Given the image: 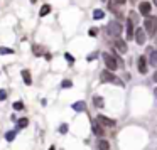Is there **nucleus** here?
Wrapping results in <instances>:
<instances>
[{
    "label": "nucleus",
    "instance_id": "f257e3e1",
    "mask_svg": "<svg viewBox=\"0 0 157 150\" xmlns=\"http://www.w3.org/2000/svg\"><path fill=\"white\" fill-rule=\"evenodd\" d=\"M144 27H145V32L149 34V36H156V32H157V17L149 15L145 20H144Z\"/></svg>",
    "mask_w": 157,
    "mask_h": 150
},
{
    "label": "nucleus",
    "instance_id": "f03ea898",
    "mask_svg": "<svg viewBox=\"0 0 157 150\" xmlns=\"http://www.w3.org/2000/svg\"><path fill=\"white\" fill-rule=\"evenodd\" d=\"M100 79H101L103 83H113V84H118V86H123V83H122L120 79L117 78V76H115L112 71H108V69L100 74Z\"/></svg>",
    "mask_w": 157,
    "mask_h": 150
},
{
    "label": "nucleus",
    "instance_id": "7ed1b4c3",
    "mask_svg": "<svg viewBox=\"0 0 157 150\" xmlns=\"http://www.w3.org/2000/svg\"><path fill=\"white\" fill-rule=\"evenodd\" d=\"M103 61H105V64H106V69H108V71H115L117 67H118L117 57L108 54V52H103Z\"/></svg>",
    "mask_w": 157,
    "mask_h": 150
},
{
    "label": "nucleus",
    "instance_id": "20e7f679",
    "mask_svg": "<svg viewBox=\"0 0 157 150\" xmlns=\"http://www.w3.org/2000/svg\"><path fill=\"white\" fill-rule=\"evenodd\" d=\"M106 31H108V34H110L112 37H115V39H120L122 26H120V24H118L117 20H112L110 24H108V27H106Z\"/></svg>",
    "mask_w": 157,
    "mask_h": 150
},
{
    "label": "nucleus",
    "instance_id": "39448f33",
    "mask_svg": "<svg viewBox=\"0 0 157 150\" xmlns=\"http://www.w3.org/2000/svg\"><path fill=\"white\" fill-rule=\"evenodd\" d=\"M96 121H98L101 127H115V125H117L115 120L108 118V116H103V115H100L98 118H96Z\"/></svg>",
    "mask_w": 157,
    "mask_h": 150
},
{
    "label": "nucleus",
    "instance_id": "423d86ee",
    "mask_svg": "<svg viewBox=\"0 0 157 150\" xmlns=\"http://www.w3.org/2000/svg\"><path fill=\"white\" fill-rule=\"evenodd\" d=\"M150 9H152V5L149 4V2H140V4H139V12H140L142 15H147V17H149Z\"/></svg>",
    "mask_w": 157,
    "mask_h": 150
},
{
    "label": "nucleus",
    "instance_id": "0eeeda50",
    "mask_svg": "<svg viewBox=\"0 0 157 150\" xmlns=\"http://www.w3.org/2000/svg\"><path fill=\"white\" fill-rule=\"evenodd\" d=\"M145 39H147V36L144 34V29H137V31H135V41H137V44H139V46H144V44H145Z\"/></svg>",
    "mask_w": 157,
    "mask_h": 150
},
{
    "label": "nucleus",
    "instance_id": "6e6552de",
    "mask_svg": "<svg viewBox=\"0 0 157 150\" xmlns=\"http://www.w3.org/2000/svg\"><path fill=\"white\" fill-rule=\"evenodd\" d=\"M137 67H139V72H142V74H145V72H147V59L144 56L139 57V61H137Z\"/></svg>",
    "mask_w": 157,
    "mask_h": 150
},
{
    "label": "nucleus",
    "instance_id": "1a4fd4ad",
    "mask_svg": "<svg viewBox=\"0 0 157 150\" xmlns=\"http://www.w3.org/2000/svg\"><path fill=\"white\" fill-rule=\"evenodd\" d=\"M115 49L118 52H122V54L127 52V42L123 41V39H117V41H115Z\"/></svg>",
    "mask_w": 157,
    "mask_h": 150
},
{
    "label": "nucleus",
    "instance_id": "9d476101",
    "mask_svg": "<svg viewBox=\"0 0 157 150\" xmlns=\"http://www.w3.org/2000/svg\"><path fill=\"white\" fill-rule=\"evenodd\" d=\"M132 37H135V29H134V22L128 19V22H127V39L130 41Z\"/></svg>",
    "mask_w": 157,
    "mask_h": 150
},
{
    "label": "nucleus",
    "instance_id": "9b49d317",
    "mask_svg": "<svg viewBox=\"0 0 157 150\" xmlns=\"http://www.w3.org/2000/svg\"><path fill=\"white\" fill-rule=\"evenodd\" d=\"M91 128H93V133L96 135V137H100V138L103 137V127H101L98 121H93V127H91Z\"/></svg>",
    "mask_w": 157,
    "mask_h": 150
},
{
    "label": "nucleus",
    "instance_id": "f8f14e48",
    "mask_svg": "<svg viewBox=\"0 0 157 150\" xmlns=\"http://www.w3.org/2000/svg\"><path fill=\"white\" fill-rule=\"evenodd\" d=\"M22 79H24V83H26L27 86L32 84V78H31V71H29V69H24V71H22Z\"/></svg>",
    "mask_w": 157,
    "mask_h": 150
},
{
    "label": "nucleus",
    "instance_id": "ddd939ff",
    "mask_svg": "<svg viewBox=\"0 0 157 150\" xmlns=\"http://www.w3.org/2000/svg\"><path fill=\"white\" fill-rule=\"evenodd\" d=\"M73 110L78 111V113H81V111L86 110V103H84V101H76V103H73Z\"/></svg>",
    "mask_w": 157,
    "mask_h": 150
},
{
    "label": "nucleus",
    "instance_id": "4468645a",
    "mask_svg": "<svg viewBox=\"0 0 157 150\" xmlns=\"http://www.w3.org/2000/svg\"><path fill=\"white\" fill-rule=\"evenodd\" d=\"M93 105L96 106V108H103L105 101H103V98H101V96H95V98H93Z\"/></svg>",
    "mask_w": 157,
    "mask_h": 150
},
{
    "label": "nucleus",
    "instance_id": "2eb2a0df",
    "mask_svg": "<svg viewBox=\"0 0 157 150\" xmlns=\"http://www.w3.org/2000/svg\"><path fill=\"white\" fill-rule=\"evenodd\" d=\"M105 17V12L101 10V9H96V10L93 12V19L95 20H100V19H103Z\"/></svg>",
    "mask_w": 157,
    "mask_h": 150
},
{
    "label": "nucleus",
    "instance_id": "dca6fc26",
    "mask_svg": "<svg viewBox=\"0 0 157 150\" xmlns=\"http://www.w3.org/2000/svg\"><path fill=\"white\" fill-rule=\"evenodd\" d=\"M98 149L100 150H108L110 149V145H108V142H106V140H98Z\"/></svg>",
    "mask_w": 157,
    "mask_h": 150
},
{
    "label": "nucleus",
    "instance_id": "f3484780",
    "mask_svg": "<svg viewBox=\"0 0 157 150\" xmlns=\"http://www.w3.org/2000/svg\"><path fill=\"white\" fill-rule=\"evenodd\" d=\"M49 12H51V5H42V7H41V10H39V15L44 17V15H47Z\"/></svg>",
    "mask_w": 157,
    "mask_h": 150
},
{
    "label": "nucleus",
    "instance_id": "a211bd4d",
    "mask_svg": "<svg viewBox=\"0 0 157 150\" xmlns=\"http://www.w3.org/2000/svg\"><path fill=\"white\" fill-rule=\"evenodd\" d=\"M149 62L152 66H157V51H152L150 52V57H149Z\"/></svg>",
    "mask_w": 157,
    "mask_h": 150
},
{
    "label": "nucleus",
    "instance_id": "6ab92c4d",
    "mask_svg": "<svg viewBox=\"0 0 157 150\" xmlns=\"http://www.w3.org/2000/svg\"><path fill=\"white\" fill-rule=\"evenodd\" d=\"M15 135H17L15 130H10V132H7V133H5V140H7V142H12V140L15 138Z\"/></svg>",
    "mask_w": 157,
    "mask_h": 150
},
{
    "label": "nucleus",
    "instance_id": "aec40b11",
    "mask_svg": "<svg viewBox=\"0 0 157 150\" xmlns=\"http://www.w3.org/2000/svg\"><path fill=\"white\" fill-rule=\"evenodd\" d=\"M27 125H29V120L27 118H21L19 121H17V127H19V128H26Z\"/></svg>",
    "mask_w": 157,
    "mask_h": 150
},
{
    "label": "nucleus",
    "instance_id": "412c9836",
    "mask_svg": "<svg viewBox=\"0 0 157 150\" xmlns=\"http://www.w3.org/2000/svg\"><path fill=\"white\" fill-rule=\"evenodd\" d=\"M0 54H14V49H10V47H0Z\"/></svg>",
    "mask_w": 157,
    "mask_h": 150
},
{
    "label": "nucleus",
    "instance_id": "4be33fe9",
    "mask_svg": "<svg viewBox=\"0 0 157 150\" xmlns=\"http://www.w3.org/2000/svg\"><path fill=\"white\" fill-rule=\"evenodd\" d=\"M128 19H130V20L134 22V24H137V22H139V15H137V12H130Z\"/></svg>",
    "mask_w": 157,
    "mask_h": 150
},
{
    "label": "nucleus",
    "instance_id": "5701e85b",
    "mask_svg": "<svg viewBox=\"0 0 157 150\" xmlns=\"http://www.w3.org/2000/svg\"><path fill=\"white\" fill-rule=\"evenodd\" d=\"M14 110H15V111L24 110V103H22V101H15V103H14Z\"/></svg>",
    "mask_w": 157,
    "mask_h": 150
},
{
    "label": "nucleus",
    "instance_id": "b1692460",
    "mask_svg": "<svg viewBox=\"0 0 157 150\" xmlns=\"http://www.w3.org/2000/svg\"><path fill=\"white\" fill-rule=\"evenodd\" d=\"M73 86V83L69 81V79H64L63 83H61V88H64V89H68V88H71Z\"/></svg>",
    "mask_w": 157,
    "mask_h": 150
},
{
    "label": "nucleus",
    "instance_id": "393cba45",
    "mask_svg": "<svg viewBox=\"0 0 157 150\" xmlns=\"http://www.w3.org/2000/svg\"><path fill=\"white\" fill-rule=\"evenodd\" d=\"M32 52L39 56V54H42V47L41 46H34V47H32Z\"/></svg>",
    "mask_w": 157,
    "mask_h": 150
},
{
    "label": "nucleus",
    "instance_id": "a878e982",
    "mask_svg": "<svg viewBox=\"0 0 157 150\" xmlns=\"http://www.w3.org/2000/svg\"><path fill=\"white\" fill-rule=\"evenodd\" d=\"M59 133H68V125H66V123H63V125H61V127H59Z\"/></svg>",
    "mask_w": 157,
    "mask_h": 150
},
{
    "label": "nucleus",
    "instance_id": "bb28decb",
    "mask_svg": "<svg viewBox=\"0 0 157 150\" xmlns=\"http://www.w3.org/2000/svg\"><path fill=\"white\" fill-rule=\"evenodd\" d=\"M96 56H98V52H91V54H88V56H86V61H93Z\"/></svg>",
    "mask_w": 157,
    "mask_h": 150
},
{
    "label": "nucleus",
    "instance_id": "cd10ccee",
    "mask_svg": "<svg viewBox=\"0 0 157 150\" xmlns=\"http://www.w3.org/2000/svg\"><path fill=\"white\" fill-rule=\"evenodd\" d=\"M64 57H66V59H68V62H69V64H73V62H74L73 56H71V54H69V52H66V54H64Z\"/></svg>",
    "mask_w": 157,
    "mask_h": 150
},
{
    "label": "nucleus",
    "instance_id": "c85d7f7f",
    "mask_svg": "<svg viewBox=\"0 0 157 150\" xmlns=\"http://www.w3.org/2000/svg\"><path fill=\"white\" fill-rule=\"evenodd\" d=\"M7 98V91L5 89H0V101H4Z\"/></svg>",
    "mask_w": 157,
    "mask_h": 150
},
{
    "label": "nucleus",
    "instance_id": "c756f323",
    "mask_svg": "<svg viewBox=\"0 0 157 150\" xmlns=\"http://www.w3.org/2000/svg\"><path fill=\"white\" fill-rule=\"evenodd\" d=\"M88 34H90L91 37H95L96 34H98V31H96V29H90V31H88Z\"/></svg>",
    "mask_w": 157,
    "mask_h": 150
},
{
    "label": "nucleus",
    "instance_id": "7c9ffc66",
    "mask_svg": "<svg viewBox=\"0 0 157 150\" xmlns=\"http://www.w3.org/2000/svg\"><path fill=\"white\" fill-rule=\"evenodd\" d=\"M125 2H127V0H117V4H118V5H123Z\"/></svg>",
    "mask_w": 157,
    "mask_h": 150
},
{
    "label": "nucleus",
    "instance_id": "2f4dec72",
    "mask_svg": "<svg viewBox=\"0 0 157 150\" xmlns=\"http://www.w3.org/2000/svg\"><path fill=\"white\" fill-rule=\"evenodd\" d=\"M154 81H156V83H157V71L154 72Z\"/></svg>",
    "mask_w": 157,
    "mask_h": 150
},
{
    "label": "nucleus",
    "instance_id": "473e14b6",
    "mask_svg": "<svg viewBox=\"0 0 157 150\" xmlns=\"http://www.w3.org/2000/svg\"><path fill=\"white\" fill-rule=\"evenodd\" d=\"M49 150H56V147H54V145H51V147H49Z\"/></svg>",
    "mask_w": 157,
    "mask_h": 150
},
{
    "label": "nucleus",
    "instance_id": "72a5a7b5",
    "mask_svg": "<svg viewBox=\"0 0 157 150\" xmlns=\"http://www.w3.org/2000/svg\"><path fill=\"white\" fill-rule=\"evenodd\" d=\"M156 46H157V36H156Z\"/></svg>",
    "mask_w": 157,
    "mask_h": 150
},
{
    "label": "nucleus",
    "instance_id": "f704fd0d",
    "mask_svg": "<svg viewBox=\"0 0 157 150\" xmlns=\"http://www.w3.org/2000/svg\"><path fill=\"white\" fill-rule=\"evenodd\" d=\"M154 4H156V5H157V0H154Z\"/></svg>",
    "mask_w": 157,
    "mask_h": 150
},
{
    "label": "nucleus",
    "instance_id": "c9c22d12",
    "mask_svg": "<svg viewBox=\"0 0 157 150\" xmlns=\"http://www.w3.org/2000/svg\"><path fill=\"white\" fill-rule=\"evenodd\" d=\"M156 94H157V89H156Z\"/></svg>",
    "mask_w": 157,
    "mask_h": 150
}]
</instances>
